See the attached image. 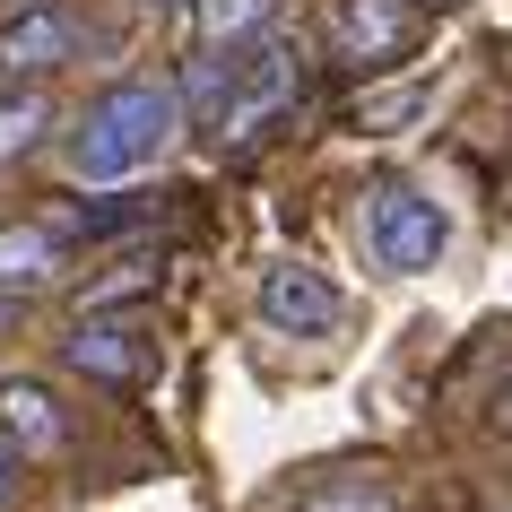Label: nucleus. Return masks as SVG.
<instances>
[{"instance_id":"obj_1","label":"nucleus","mask_w":512,"mask_h":512,"mask_svg":"<svg viewBox=\"0 0 512 512\" xmlns=\"http://www.w3.org/2000/svg\"><path fill=\"white\" fill-rule=\"evenodd\" d=\"M183 87L174 79H113L96 105L70 122L61 139V165L79 183H139L148 165H165V148L183 139Z\"/></svg>"},{"instance_id":"obj_2","label":"nucleus","mask_w":512,"mask_h":512,"mask_svg":"<svg viewBox=\"0 0 512 512\" xmlns=\"http://www.w3.org/2000/svg\"><path fill=\"white\" fill-rule=\"evenodd\" d=\"M443 243H452V217H443V200H426V191L408 183V174H382L365 191V252H374V270L417 278V270L443 261Z\"/></svg>"},{"instance_id":"obj_3","label":"nucleus","mask_w":512,"mask_h":512,"mask_svg":"<svg viewBox=\"0 0 512 512\" xmlns=\"http://www.w3.org/2000/svg\"><path fill=\"white\" fill-rule=\"evenodd\" d=\"M296 87H304V53L287 44V35L243 44V53H235V87H226V113H217V131H209V139H226V148L261 139L278 113L296 105Z\"/></svg>"},{"instance_id":"obj_4","label":"nucleus","mask_w":512,"mask_h":512,"mask_svg":"<svg viewBox=\"0 0 512 512\" xmlns=\"http://www.w3.org/2000/svg\"><path fill=\"white\" fill-rule=\"evenodd\" d=\"M426 44V0H339L330 9V61L348 70H391Z\"/></svg>"},{"instance_id":"obj_5","label":"nucleus","mask_w":512,"mask_h":512,"mask_svg":"<svg viewBox=\"0 0 512 512\" xmlns=\"http://www.w3.org/2000/svg\"><path fill=\"white\" fill-rule=\"evenodd\" d=\"M61 365L87 374V382H105V391H139V382L157 374V330L139 322V313H87L61 339Z\"/></svg>"},{"instance_id":"obj_6","label":"nucleus","mask_w":512,"mask_h":512,"mask_svg":"<svg viewBox=\"0 0 512 512\" xmlns=\"http://www.w3.org/2000/svg\"><path fill=\"white\" fill-rule=\"evenodd\" d=\"M261 322L278 339H330V330L348 322V296L330 287V270L313 261H270L261 270Z\"/></svg>"},{"instance_id":"obj_7","label":"nucleus","mask_w":512,"mask_h":512,"mask_svg":"<svg viewBox=\"0 0 512 512\" xmlns=\"http://www.w3.org/2000/svg\"><path fill=\"white\" fill-rule=\"evenodd\" d=\"M61 61H79V18L70 9H27V18H9L0 27V79L9 87H44Z\"/></svg>"},{"instance_id":"obj_8","label":"nucleus","mask_w":512,"mask_h":512,"mask_svg":"<svg viewBox=\"0 0 512 512\" xmlns=\"http://www.w3.org/2000/svg\"><path fill=\"white\" fill-rule=\"evenodd\" d=\"M61 270H70V235L61 226H44V217L0 226V296H44Z\"/></svg>"},{"instance_id":"obj_9","label":"nucleus","mask_w":512,"mask_h":512,"mask_svg":"<svg viewBox=\"0 0 512 512\" xmlns=\"http://www.w3.org/2000/svg\"><path fill=\"white\" fill-rule=\"evenodd\" d=\"M0 434H9L27 460H53L61 443H70V417L53 408V391H44V382L9 374V382H0Z\"/></svg>"},{"instance_id":"obj_10","label":"nucleus","mask_w":512,"mask_h":512,"mask_svg":"<svg viewBox=\"0 0 512 512\" xmlns=\"http://www.w3.org/2000/svg\"><path fill=\"white\" fill-rule=\"evenodd\" d=\"M278 9H287V0H191V35H200L209 53H243V44L278 35Z\"/></svg>"},{"instance_id":"obj_11","label":"nucleus","mask_w":512,"mask_h":512,"mask_svg":"<svg viewBox=\"0 0 512 512\" xmlns=\"http://www.w3.org/2000/svg\"><path fill=\"white\" fill-rule=\"evenodd\" d=\"M44 131H53V96L44 87H9L0 96V165H18Z\"/></svg>"},{"instance_id":"obj_12","label":"nucleus","mask_w":512,"mask_h":512,"mask_svg":"<svg viewBox=\"0 0 512 512\" xmlns=\"http://www.w3.org/2000/svg\"><path fill=\"white\" fill-rule=\"evenodd\" d=\"M287 512H400V495L382 478H330V486H313V495H296Z\"/></svg>"},{"instance_id":"obj_13","label":"nucleus","mask_w":512,"mask_h":512,"mask_svg":"<svg viewBox=\"0 0 512 512\" xmlns=\"http://www.w3.org/2000/svg\"><path fill=\"white\" fill-rule=\"evenodd\" d=\"M18 478H27V452L0 434V504H18Z\"/></svg>"},{"instance_id":"obj_14","label":"nucleus","mask_w":512,"mask_h":512,"mask_svg":"<svg viewBox=\"0 0 512 512\" xmlns=\"http://www.w3.org/2000/svg\"><path fill=\"white\" fill-rule=\"evenodd\" d=\"M495 426L512 434V382H504V391H495Z\"/></svg>"},{"instance_id":"obj_15","label":"nucleus","mask_w":512,"mask_h":512,"mask_svg":"<svg viewBox=\"0 0 512 512\" xmlns=\"http://www.w3.org/2000/svg\"><path fill=\"white\" fill-rule=\"evenodd\" d=\"M18 304H27V296H0V330H9V322H18Z\"/></svg>"},{"instance_id":"obj_16","label":"nucleus","mask_w":512,"mask_h":512,"mask_svg":"<svg viewBox=\"0 0 512 512\" xmlns=\"http://www.w3.org/2000/svg\"><path fill=\"white\" fill-rule=\"evenodd\" d=\"M426 9H452V0H426Z\"/></svg>"}]
</instances>
